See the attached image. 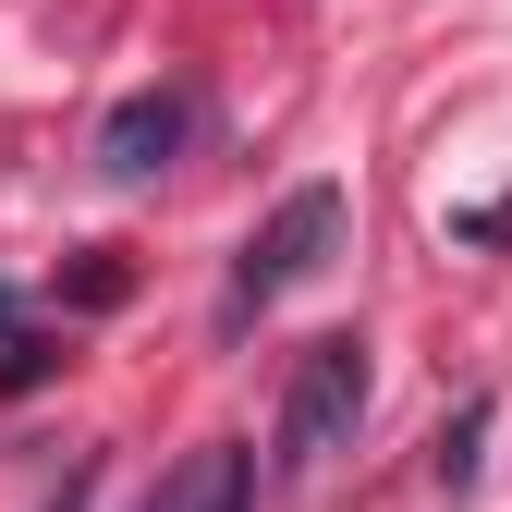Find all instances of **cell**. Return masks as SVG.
Masks as SVG:
<instances>
[{
  "label": "cell",
  "instance_id": "6da1fadb",
  "mask_svg": "<svg viewBox=\"0 0 512 512\" xmlns=\"http://www.w3.org/2000/svg\"><path fill=\"white\" fill-rule=\"evenodd\" d=\"M330 256H342V183H293V196H281L269 220L244 232L220 317H232V330H244V317H269V305H281L293 281H317V269H330Z\"/></svg>",
  "mask_w": 512,
  "mask_h": 512
},
{
  "label": "cell",
  "instance_id": "7a4b0ae2",
  "mask_svg": "<svg viewBox=\"0 0 512 512\" xmlns=\"http://www.w3.org/2000/svg\"><path fill=\"white\" fill-rule=\"evenodd\" d=\"M354 427H366V342L354 330H317L293 354V378H281V476H317Z\"/></svg>",
  "mask_w": 512,
  "mask_h": 512
},
{
  "label": "cell",
  "instance_id": "3957f363",
  "mask_svg": "<svg viewBox=\"0 0 512 512\" xmlns=\"http://www.w3.org/2000/svg\"><path fill=\"white\" fill-rule=\"evenodd\" d=\"M183 135H196V86H135L110 122H98V171L110 183H147L183 159Z\"/></svg>",
  "mask_w": 512,
  "mask_h": 512
},
{
  "label": "cell",
  "instance_id": "277c9868",
  "mask_svg": "<svg viewBox=\"0 0 512 512\" xmlns=\"http://www.w3.org/2000/svg\"><path fill=\"white\" fill-rule=\"evenodd\" d=\"M135 512H256V452H244V439H196Z\"/></svg>",
  "mask_w": 512,
  "mask_h": 512
},
{
  "label": "cell",
  "instance_id": "5b68a950",
  "mask_svg": "<svg viewBox=\"0 0 512 512\" xmlns=\"http://www.w3.org/2000/svg\"><path fill=\"white\" fill-rule=\"evenodd\" d=\"M488 427H500V403H488V391H464V403H452V427H439V488H452V500H464V488H476V464H488Z\"/></svg>",
  "mask_w": 512,
  "mask_h": 512
},
{
  "label": "cell",
  "instance_id": "8992f818",
  "mask_svg": "<svg viewBox=\"0 0 512 512\" xmlns=\"http://www.w3.org/2000/svg\"><path fill=\"white\" fill-rule=\"evenodd\" d=\"M49 366H61L49 342H13V354H0V391H37V378H49Z\"/></svg>",
  "mask_w": 512,
  "mask_h": 512
},
{
  "label": "cell",
  "instance_id": "52a82bcc",
  "mask_svg": "<svg viewBox=\"0 0 512 512\" xmlns=\"http://www.w3.org/2000/svg\"><path fill=\"white\" fill-rule=\"evenodd\" d=\"M86 500H98V452H86V464H61V488H49L37 512H86Z\"/></svg>",
  "mask_w": 512,
  "mask_h": 512
},
{
  "label": "cell",
  "instance_id": "ba28073f",
  "mask_svg": "<svg viewBox=\"0 0 512 512\" xmlns=\"http://www.w3.org/2000/svg\"><path fill=\"white\" fill-rule=\"evenodd\" d=\"M452 232H464V244H512V196H500V208H464Z\"/></svg>",
  "mask_w": 512,
  "mask_h": 512
},
{
  "label": "cell",
  "instance_id": "9c48e42d",
  "mask_svg": "<svg viewBox=\"0 0 512 512\" xmlns=\"http://www.w3.org/2000/svg\"><path fill=\"white\" fill-rule=\"evenodd\" d=\"M13 317H25V305H13V293H0V330H13Z\"/></svg>",
  "mask_w": 512,
  "mask_h": 512
}]
</instances>
